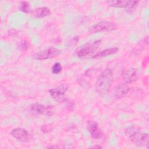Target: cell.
Masks as SVG:
<instances>
[{
  "instance_id": "cell-1",
  "label": "cell",
  "mask_w": 149,
  "mask_h": 149,
  "mask_svg": "<svg viewBox=\"0 0 149 149\" xmlns=\"http://www.w3.org/2000/svg\"><path fill=\"white\" fill-rule=\"evenodd\" d=\"M113 80V72L109 68L104 70L98 76L95 84L96 92L100 95L107 94Z\"/></svg>"
},
{
  "instance_id": "cell-2",
  "label": "cell",
  "mask_w": 149,
  "mask_h": 149,
  "mask_svg": "<svg viewBox=\"0 0 149 149\" xmlns=\"http://www.w3.org/2000/svg\"><path fill=\"white\" fill-rule=\"evenodd\" d=\"M125 134L136 146L148 147L149 135L147 133L142 132L139 127L129 126L125 130Z\"/></svg>"
},
{
  "instance_id": "cell-3",
  "label": "cell",
  "mask_w": 149,
  "mask_h": 149,
  "mask_svg": "<svg viewBox=\"0 0 149 149\" xmlns=\"http://www.w3.org/2000/svg\"><path fill=\"white\" fill-rule=\"evenodd\" d=\"M101 42V40H97L87 42L76 49V55L79 58H84L91 55L97 50Z\"/></svg>"
},
{
  "instance_id": "cell-4",
  "label": "cell",
  "mask_w": 149,
  "mask_h": 149,
  "mask_svg": "<svg viewBox=\"0 0 149 149\" xmlns=\"http://www.w3.org/2000/svg\"><path fill=\"white\" fill-rule=\"evenodd\" d=\"M60 52H61L58 49L51 47L35 53L32 55V58L35 60L43 61L57 56L59 55Z\"/></svg>"
},
{
  "instance_id": "cell-5",
  "label": "cell",
  "mask_w": 149,
  "mask_h": 149,
  "mask_svg": "<svg viewBox=\"0 0 149 149\" xmlns=\"http://www.w3.org/2000/svg\"><path fill=\"white\" fill-rule=\"evenodd\" d=\"M116 26L113 22L109 21H102L96 23L89 29L91 33H96L100 32L111 31L115 30Z\"/></svg>"
},
{
  "instance_id": "cell-6",
  "label": "cell",
  "mask_w": 149,
  "mask_h": 149,
  "mask_svg": "<svg viewBox=\"0 0 149 149\" xmlns=\"http://www.w3.org/2000/svg\"><path fill=\"white\" fill-rule=\"evenodd\" d=\"M68 86L66 84H61L57 87L51 88L49 90L51 97L55 100L59 102H65L67 100L63 97L64 94L67 91Z\"/></svg>"
},
{
  "instance_id": "cell-7",
  "label": "cell",
  "mask_w": 149,
  "mask_h": 149,
  "mask_svg": "<svg viewBox=\"0 0 149 149\" xmlns=\"http://www.w3.org/2000/svg\"><path fill=\"white\" fill-rule=\"evenodd\" d=\"M10 134L16 140L22 143H28L32 139L31 134L25 129L15 128L12 130Z\"/></svg>"
},
{
  "instance_id": "cell-8",
  "label": "cell",
  "mask_w": 149,
  "mask_h": 149,
  "mask_svg": "<svg viewBox=\"0 0 149 149\" xmlns=\"http://www.w3.org/2000/svg\"><path fill=\"white\" fill-rule=\"evenodd\" d=\"M107 3L112 7L123 8L126 9V11L130 13L132 10L137 5L138 1H111Z\"/></svg>"
},
{
  "instance_id": "cell-9",
  "label": "cell",
  "mask_w": 149,
  "mask_h": 149,
  "mask_svg": "<svg viewBox=\"0 0 149 149\" xmlns=\"http://www.w3.org/2000/svg\"><path fill=\"white\" fill-rule=\"evenodd\" d=\"M121 76L126 84L131 83L138 79L139 72L137 69L130 68L123 70L121 73Z\"/></svg>"
},
{
  "instance_id": "cell-10",
  "label": "cell",
  "mask_w": 149,
  "mask_h": 149,
  "mask_svg": "<svg viewBox=\"0 0 149 149\" xmlns=\"http://www.w3.org/2000/svg\"><path fill=\"white\" fill-rule=\"evenodd\" d=\"M30 109L39 114L44 115L47 116H52L54 114V108L52 106L41 104H33L30 106Z\"/></svg>"
},
{
  "instance_id": "cell-11",
  "label": "cell",
  "mask_w": 149,
  "mask_h": 149,
  "mask_svg": "<svg viewBox=\"0 0 149 149\" xmlns=\"http://www.w3.org/2000/svg\"><path fill=\"white\" fill-rule=\"evenodd\" d=\"M87 129L91 136L95 139H101L102 137V132L98 125L94 120H87Z\"/></svg>"
},
{
  "instance_id": "cell-12",
  "label": "cell",
  "mask_w": 149,
  "mask_h": 149,
  "mask_svg": "<svg viewBox=\"0 0 149 149\" xmlns=\"http://www.w3.org/2000/svg\"><path fill=\"white\" fill-rule=\"evenodd\" d=\"M129 87L125 83H119L113 89V94L116 98H122L124 97L129 92Z\"/></svg>"
},
{
  "instance_id": "cell-13",
  "label": "cell",
  "mask_w": 149,
  "mask_h": 149,
  "mask_svg": "<svg viewBox=\"0 0 149 149\" xmlns=\"http://www.w3.org/2000/svg\"><path fill=\"white\" fill-rule=\"evenodd\" d=\"M119 49L118 48L116 47H112V48H107L105 49L100 52H97V54H95L94 55H92L91 58H101V57H104L106 56H108V55H113L115 54V53H116L118 51Z\"/></svg>"
},
{
  "instance_id": "cell-14",
  "label": "cell",
  "mask_w": 149,
  "mask_h": 149,
  "mask_svg": "<svg viewBox=\"0 0 149 149\" xmlns=\"http://www.w3.org/2000/svg\"><path fill=\"white\" fill-rule=\"evenodd\" d=\"M51 11L47 7H40L35 9L34 15L38 18H42L49 15Z\"/></svg>"
},
{
  "instance_id": "cell-15",
  "label": "cell",
  "mask_w": 149,
  "mask_h": 149,
  "mask_svg": "<svg viewBox=\"0 0 149 149\" xmlns=\"http://www.w3.org/2000/svg\"><path fill=\"white\" fill-rule=\"evenodd\" d=\"M19 9L24 13L30 12V4L27 1H22L19 4Z\"/></svg>"
},
{
  "instance_id": "cell-16",
  "label": "cell",
  "mask_w": 149,
  "mask_h": 149,
  "mask_svg": "<svg viewBox=\"0 0 149 149\" xmlns=\"http://www.w3.org/2000/svg\"><path fill=\"white\" fill-rule=\"evenodd\" d=\"M62 70V67L59 62L55 63L51 68L52 73L55 74H59V73L61 72Z\"/></svg>"
},
{
  "instance_id": "cell-17",
  "label": "cell",
  "mask_w": 149,
  "mask_h": 149,
  "mask_svg": "<svg viewBox=\"0 0 149 149\" xmlns=\"http://www.w3.org/2000/svg\"><path fill=\"white\" fill-rule=\"evenodd\" d=\"M29 43L26 40H22L19 44V48L21 51H26L29 48Z\"/></svg>"
},
{
  "instance_id": "cell-18",
  "label": "cell",
  "mask_w": 149,
  "mask_h": 149,
  "mask_svg": "<svg viewBox=\"0 0 149 149\" xmlns=\"http://www.w3.org/2000/svg\"><path fill=\"white\" fill-rule=\"evenodd\" d=\"M65 102H66V109L68 111H73L74 108H75V104L72 101H69L68 100H66L65 101Z\"/></svg>"
},
{
  "instance_id": "cell-19",
  "label": "cell",
  "mask_w": 149,
  "mask_h": 149,
  "mask_svg": "<svg viewBox=\"0 0 149 149\" xmlns=\"http://www.w3.org/2000/svg\"><path fill=\"white\" fill-rule=\"evenodd\" d=\"M41 131L44 133H48L52 131V128L51 127V126L50 125H43L42 127H41Z\"/></svg>"
},
{
  "instance_id": "cell-20",
  "label": "cell",
  "mask_w": 149,
  "mask_h": 149,
  "mask_svg": "<svg viewBox=\"0 0 149 149\" xmlns=\"http://www.w3.org/2000/svg\"><path fill=\"white\" fill-rule=\"evenodd\" d=\"M91 148H101L102 147H101V146H98V145H95V146L91 147Z\"/></svg>"
},
{
  "instance_id": "cell-21",
  "label": "cell",
  "mask_w": 149,
  "mask_h": 149,
  "mask_svg": "<svg viewBox=\"0 0 149 149\" xmlns=\"http://www.w3.org/2000/svg\"><path fill=\"white\" fill-rule=\"evenodd\" d=\"M49 148H59V147L57 146H49L48 147Z\"/></svg>"
}]
</instances>
